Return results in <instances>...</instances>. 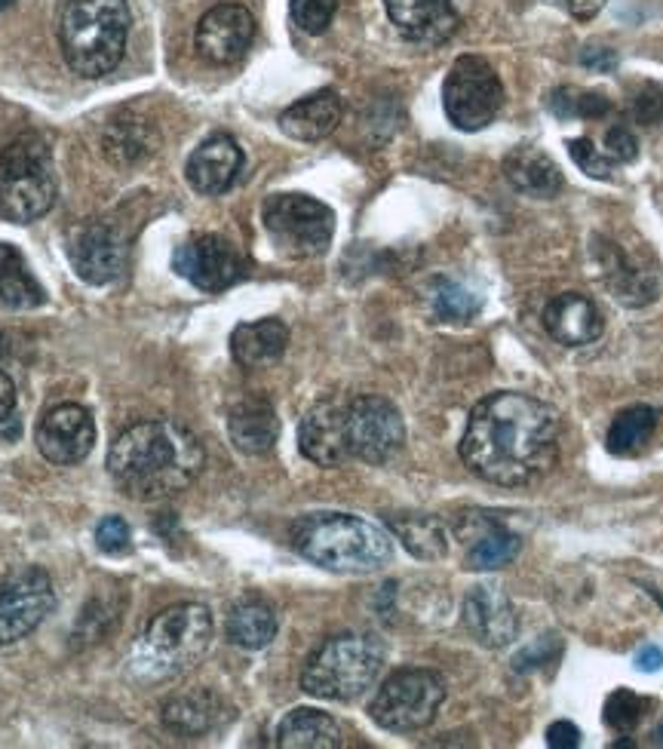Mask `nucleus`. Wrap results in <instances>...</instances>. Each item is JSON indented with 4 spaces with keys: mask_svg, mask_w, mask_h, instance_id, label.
I'll list each match as a JSON object with an SVG mask.
<instances>
[{
    "mask_svg": "<svg viewBox=\"0 0 663 749\" xmlns=\"http://www.w3.org/2000/svg\"><path fill=\"white\" fill-rule=\"evenodd\" d=\"M560 457V415L544 400L497 391L479 400L461 440V461L485 483L519 489L537 483Z\"/></svg>",
    "mask_w": 663,
    "mask_h": 749,
    "instance_id": "obj_1",
    "label": "nucleus"
},
{
    "mask_svg": "<svg viewBox=\"0 0 663 749\" xmlns=\"http://www.w3.org/2000/svg\"><path fill=\"white\" fill-rule=\"evenodd\" d=\"M204 461V443L172 418L132 424L108 449V473L132 501L179 495L200 476Z\"/></svg>",
    "mask_w": 663,
    "mask_h": 749,
    "instance_id": "obj_2",
    "label": "nucleus"
},
{
    "mask_svg": "<svg viewBox=\"0 0 663 749\" xmlns=\"http://www.w3.org/2000/svg\"><path fill=\"white\" fill-rule=\"evenodd\" d=\"M293 546L319 569L369 574L394 556L390 534L350 513H307L293 525Z\"/></svg>",
    "mask_w": 663,
    "mask_h": 749,
    "instance_id": "obj_3",
    "label": "nucleus"
},
{
    "mask_svg": "<svg viewBox=\"0 0 663 749\" xmlns=\"http://www.w3.org/2000/svg\"><path fill=\"white\" fill-rule=\"evenodd\" d=\"M212 642V614L200 602H179L160 611L136 639L129 670L141 682H166L200 663Z\"/></svg>",
    "mask_w": 663,
    "mask_h": 749,
    "instance_id": "obj_4",
    "label": "nucleus"
},
{
    "mask_svg": "<svg viewBox=\"0 0 663 749\" xmlns=\"http://www.w3.org/2000/svg\"><path fill=\"white\" fill-rule=\"evenodd\" d=\"M127 0H68L59 43L68 68L80 77H102L123 59L129 40Z\"/></svg>",
    "mask_w": 663,
    "mask_h": 749,
    "instance_id": "obj_5",
    "label": "nucleus"
},
{
    "mask_svg": "<svg viewBox=\"0 0 663 749\" xmlns=\"http://www.w3.org/2000/svg\"><path fill=\"white\" fill-rule=\"evenodd\" d=\"M384 667L382 639L369 633H342L326 639L307 658L301 670V688L319 700H357L366 688L375 686Z\"/></svg>",
    "mask_w": 663,
    "mask_h": 749,
    "instance_id": "obj_6",
    "label": "nucleus"
},
{
    "mask_svg": "<svg viewBox=\"0 0 663 749\" xmlns=\"http://www.w3.org/2000/svg\"><path fill=\"white\" fill-rule=\"evenodd\" d=\"M56 204V169L43 136L26 132L0 151V216L16 225L38 221Z\"/></svg>",
    "mask_w": 663,
    "mask_h": 749,
    "instance_id": "obj_7",
    "label": "nucleus"
},
{
    "mask_svg": "<svg viewBox=\"0 0 663 749\" xmlns=\"http://www.w3.org/2000/svg\"><path fill=\"white\" fill-rule=\"evenodd\" d=\"M270 243L286 258L326 255L335 234V213L307 194H274L261 209Z\"/></svg>",
    "mask_w": 663,
    "mask_h": 749,
    "instance_id": "obj_8",
    "label": "nucleus"
},
{
    "mask_svg": "<svg viewBox=\"0 0 663 749\" xmlns=\"http://www.w3.org/2000/svg\"><path fill=\"white\" fill-rule=\"evenodd\" d=\"M443 700H446L443 676H436L434 670H399L378 688L369 716L384 731L412 735L434 722Z\"/></svg>",
    "mask_w": 663,
    "mask_h": 749,
    "instance_id": "obj_9",
    "label": "nucleus"
},
{
    "mask_svg": "<svg viewBox=\"0 0 663 749\" xmlns=\"http://www.w3.org/2000/svg\"><path fill=\"white\" fill-rule=\"evenodd\" d=\"M504 105V83L495 68L479 56H461L448 68L443 83V108L446 117L464 132L485 129Z\"/></svg>",
    "mask_w": 663,
    "mask_h": 749,
    "instance_id": "obj_10",
    "label": "nucleus"
},
{
    "mask_svg": "<svg viewBox=\"0 0 663 749\" xmlns=\"http://www.w3.org/2000/svg\"><path fill=\"white\" fill-rule=\"evenodd\" d=\"M347 452L366 464H387L406 443L399 408L384 396H357L345 403Z\"/></svg>",
    "mask_w": 663,
    "mask_h": 749,
    "instance_id": "obj_11",
    "label": "nucleus"
},
{
    "mask_svg": "<svg viewBox=\"0 0 663 749\" xmlns=\"http://www.w3.org/2000/svg\"><path fill=\"white\" fill-rule=\"evenodd\" d=\"M56 609V590L43 569H22L0 584V648L34 633Z\"/></svg>",
    "mask_w": 663,
    "mask_h": 749,
    "instance_id": "obj_12",
    "label": "nucleus"
},
{
    "mask_svg": "<svg viewBox=\"0 0 663 749\" xmlns=\"http://www.w3.org/2000/svg\"><path fill=\"white\" fill-rule=\"evenodd\" d=\"M176 274L204 293H225L246 274V262L237 246L218 234H200L181 243L172 255Z\"/></svg>",
    "mask_w": 663,
    "mask_h": 749,
    "instance_id": "obj_13",
    "label": "nucleus"
},
{
    "mask_svg": "<svg viewBox=\"0 0 663 749\" xmlns=\"http://www.w3.org/2000/svg\"><path fill=\"white\" fill-rule=\"evenodd\" d=\"M68 258L75 265L77 277L90 286L115 283L129 258V240L123 230L108 221H87L71 230L68 237Z\"/></svg>",
    "mask_w": 663,
    "mask_h": 749,
    "instance_id": "obj_14",
    "label": "nucleus"
},
{
    "mask_svg": "<svg viewBox=\"0 0 663 749\" xmlns=\"http://www.w3.org/2000/svg\"><path fill=\"white\" fill-rule=\"evenodd\" d=\"M256 38V19L240 3H218L197 22V52L209 65L240 62Z\"/></svg>",
    "mask_w": 663,
    "mask_h": 749,
    "instance_id": "obj_15",
    "label": "nucleus"
},
{
    "mask_svg": "<svg viewBox=\"0 0 663 749\" xmlns=\"http://www.w3.org/2000/svg\"><path fill=\"white\" fill-rule=\"evenodd\" d=\"M92 443H96L92 415L77 403H62L40 418L38 449L52 464H62V467L80 464L92 452Z\"/></svg>",
    "mask_w": 663,
    "mask_h": 749,
    "instance_id": "obj_16",
    "label": "nucleus"
},
{
    "mask_svg": "<svg viewBox=\"0 0 663 749\" xmlns=\"http://www.w3.org/2000/svg\"><path fill=\"white\" fill-rule=\"evenodd\" d=\"M298 449L317 467H342L350 457L345 433V403L323 400L317 406L307 408L301 427H298Z\"/></svg>",
    "mask_w": 663,
    "mask_h": 749,
    "instance_id": "obj_17",
    "label": "nucleus"
},
{
    "mask_svg": "<svg viewBox=\"0 0 663 749\" xmlns=\"http://www.w3.org/2000/svg\"><path fill=\"white\" fill-rule=\"evenodd\" d=\"M387 19L412 43L436 47L458 31V10L452 0H384Z\"/></svg>",
    "mask_w": 663,
    "mask_h": 749,
    "instance_id": "obj_18",
    "label": "nucleus"
},
{
    "mask_svg": "<svg viewBox=\"0 0 663 749\" xmlns=\"http://www.w3.org/2000/svg\"><path fill=\"white\" fill-rule=\"evenodd\" d=\"M464 623L473 639L485 648H507L519 633V614L511 597L497 587H473L464 602Z\"/></svg>",
    "mask_w": 663,
    "mask_h": 749,
    "instance_id": "obj_19",
    "label": "nucleus"
},
{
    "mask_svg": "<svg viewBox=\"0 0 663 749\" xmlns=\"http://www.w3.org/2000/svg\"><path fill=\"white\" fill-rule=\"evenodd\" d=\"M240 145L230 136H225V132H216V136H209V139L194 148V154L188 157V166H185V176H188V185L197 194L218 197V194L234 188V181L240 178Z\"/></svg>",
    "mask_w": 663,
    "mask_h": 749,
    "instance_id": "obj_20",
    "label": "nucleus"
},
{
    "mask_svg": "<svg viewBox=\"0 0 663 749\" xmlns=\"http://www.w3.org/2000/svg\"><path fill=\"white\" fill-rule=\"evenodd\" d=\"M544 329L553 342L565 347H584L600 338L605 319L593 298L581 293H562L544 307Z\"/></svg>",
    "mask_w": 663,
    "mask_h": 749,
    "instance_id": "obj_21",
    "label": "nucleus"
},
{
    "mask_svg": "<svg viewBox=\"0 0 663 749\" xmlns=\"http://www.w3.org/2000/svg\"><path fill=\"white\" fill-rule=\"evenodd\" d=\"M596 265H600V277L614 302L626 307H642L657 298V279L651 277L649 270L633 265L612 243L596 246Z\"/></svg>",
    "mask_w": 663,
    "mask_h": 749,
    "instance_id": "obj_22",
    "label": "nucleus"
},
{
    "mask_svg": "<svg viewBox=\"0 0 663 749\" xmlns=\"http://www.w3.org/2000/svg\"><path fill=\"white\" fill-rule=\"evenodd\" d=\"M342 96L335 89H319L283 111L280 129L295 141H319L342 124Z\"/></svg>",
    "mask_w": 663,
    "mask_h": 749,
    "instance_id": "obj_23",
    "label": "nucleus"
},
{
    "mask_svg": "<svg viewBox=\"0 0 663 749\" xmlns=\"http://www.w3.org/2000/svg\"><path fill=\"white\" fill-rule=\"evenodd\" d=\"M228 433L243 455H265L280 436V418L265 396H246L230 408Z\"/></svg>",
    "mask_w": 663,
    "mask_h": 749,
    "instance_id": "obj_24",
    "label": "nucleus"
},
{
    "mask_svg": "<svg viewBox=\"0 0 663 749\" xmlns=\"http://www.w3.org/2000/svg\"><path fill=\"white\" fill-rule=\"evenodd\" d=\"M289 347V329L283 319H256V323H243L230 335V356L243 368H265L274 366Z\"/></svg>",
    "mask_w": 663,
    "mask_h": 749,
    "instance_id": "obj_25",
    "label": "nucleus"
},
{
    "mask_svg": "<svg viewBox=\"0 0 663 749\" xmlns=\"http://www.w3.org/2000/svg\"><path fill=\"white\" fill-rule=\"evenodd\" d=\"M504 176L513 188L535 200H550L562 191V173L553 157L537 148H513L504 157Z\"/></svg>",
    "mask_w": 663,
    "mask_h": 749,
    "instance_id": "obj_26",
    "label": "nucleus"
},
{
    "mask_svg": "<svg viewBox=\"0 0 663 749\" xmlns=\"http://www.w3.org/2000/svg\"><path fill=\"white\" fill-rule=\"evenodd\" d=\"M277 747L280 749H335L342 747V728L329 712L298 707L286 712L277 728Z\"/></svg>",
    "mask_w": 663,
    "mask_h": 749,
    "instance_id": "obj_27",
    "label": "nucleus"
},
{
    "mask_svg": "<svg viewBox=\"0 0 663 749\" xmlns=\"http://www.w3.org/2000/svg\"><path fill=\"white\" fill-rule=\"evenodd\" d=\"M387 529L396 534V541L406 546L408 553L424 562H436L448 553L446 525L427 516V513H394L387 516Z\"/></svg>",
    "mask_w": 663,
    "mask_h": 749,
    "instance_id": "obj_28",
    "label": "nucleus"
},
{
    "mask_svg": "<svg viewBox=\"0 0 663 749\" xmlns=\"http://www.w3.org/2000/svg\"><path fill=\"white\" fill-rule=\"evenodd\" d=\"M277 611L270 609L261 599H243L240 605H234L228 614V639L237 648L246 651H258L268 648L277 635Z\"/></svg>",
    "mask_w": 663,
    "mask_h": 749,
    "instance_id": "obj_29",
    "label": "nucleus"
},
{
    "mask_svg": "<svg viewBox=\"0 0 663 749\" xmlns=\"http://www.w3.org/2000/svg\"><path fill=\"white\" fill-rule=\"evenodd\" d=\"M43 286L28 270L26 258L13 246L0 243V307L10 311H31L43 305Z\"/></svg>",
    "mask_w": 663,
    "mask_h": 749,
    "instance_id": "obj_30",
    "label": "nucleus"
},
{
    "mask_svg": "<svg viewBox=\"0 0 663 749\" xmlns=\"http://www.w3.org/2000/svg\"><path fill=\"white\" fill-rule=\"evenodd\" d=\"M164 725L181 737L206 735L218 725V698L209 691L172 698L164 707Z\"/></svg>",
    "mask_w": 663,
    "mask_h": 749,
    "instance_id": "obj_31",
    "label": "nucleus"
},
{
    "mask_svg": "<svg viewBox=\"0 0 663 749\" xmlns=\"http://www.w3.org/2000/svg\"><path fill=\"white\" fill-rule=\"evenodd\" d=\"M516 553H519V538L497 522H485L483 532L473 534L464 565L473 572H497V569L511 565Z\"/></svg>",
    "mask_w": 663,
    "mask_h": 749,
    "instance_id": "obj_32",
    "label": "nucleus"
},
{
    "mask_svg": "<svg viewBox=\"0 0 663 749\" xmlns=\"http://www.w3.org/2000/svg\"><path fill=\"white\" fill-rule=\"evenodd\" d=\"M657 418H661V415H657V408L654 406L624 408V412L612 421L608 436H605L608 452L621 457L639 455V452L651 443L654 431H657Z\"/></svg>",
    "mask_w": 663,
    "mask_h": 749,
    "instance_id": "obj_33",
    "label": "nucleus"
},
{
    "mask_svg": "<svg viewBox=\"0 0 663 749\" xmlns=\"http://www.w3.org/2000/svg\"><path fill=\"white\" fill-rule=\"evenodd\" d=\"M431 307H434L436 319H443V323H467L479 314L483 298L455 279L436 277L431 283Z\"/></svg>",
    "mask_w": 663,
    "mask_h": 749,
    "instance_id": "obj_34",
    "label": "nucleus"
},
{
    "mask_svg": "<svg viewBox=\"0 0 663 749\" xmlns=\"http://www.w3.org/2000/svg\"><path fill=\"white\" fill-rule=\"evenodd\" d=\"M550 111L562 120H574V117H584V120H600L612 111V102L602 96V92H584V89L560 87L553 89V96L547 99Z\"/></svg>",
    "mask_w": 663,
    "mask_h": 749,
    "instance_id": "obj_35",
    "label": "nucleus"
},
{
    "mask_svg": "<svg viewBox=\"0 0 663 749\" xmlns=\"http://www.w3.org/2000/svg\"><path fill=\"white\" fill-rule=\"evenodd\" d=\"M105 151L111 160H120V164H127V160H139L148 154V141H145V127H141L139 120H115L111 127H108V136H105Z\"/></svg>",
    "mask_w": 663,
    "mask_h": 749,
    "instance_id": "obj_36",
    "label": "nucleus"
},
{
    "mask_svg": "<svg viewBox=\"0 0 663 749\" xmlns=\"http://www.w3.org/2000/svg\"><path fill=\"white\" fill-rule=\"evenodd\" d=\"M645 700L633 694V691H626V688H617L612 698L605 700V725L617 731V735H630V731H636V725L642 722V716H645Z\"/></svg>",
    "mask_w": 663,
    "mask_h": 749,
    "instance_id": "obj_37",
    "label": "nucleus"
},
{
    "mask_svg": "<svg viewBox=\"0 0 663 749\" xmlns=\"http://www.w3.org/2000/svg\"><path fill=\"white\" fill-rule=\"evenodd\" d=\"M289 13L305 35L317 38L329 31L332 19L338 13V0H289Z\"/></svg>",
    "mask_w": 663,
    "mask_h": 749,
    "instance_id": "obj_38",
    "label": "nucleus"
},
{
    "mask_svg": "<svg viewBox=\"0 0 663 749\" xmlns=\"http://www.w3.org/2000/svg\"><path fill=\"white\" fill-rule=\"evenodd\" d=\"M568 154H572V160L584 173H587L590 178H612L614 176V160L612 157H605V154L593 145L590 139H572L568 141Z\"/></svg>",
    "mask_w": 663,
    "mask_h": 749,
    "instance_id": "obj_39",
    "label": "nucleus"
},
{
    "mask_svg": "<svg viewBox=\"0 0 663 749\" xmlns=\"http://www.w3.org/2000/svg\"><path fill=\"white\" fill-rule=\"evenodd\" d=\"M129 541H132V534H129V525L120 516H105L99 525H96V544L102 553H127Z\"/></svg>",
    "mask_w": 663,
    "mask_h": 749,
    "instance_id": "obj_40",
    "label": "nucleus"
},
{
    "mask_svg": "<svg viewBox=\"0 0 663 749\" xmlns=\"http://www.w3.org/2000/svg\"><path fill=\"white\" fill-rule=\"evenodd\" d=\"M605 148L614 164H630V160H636L639 141L626 127H612L605 132Z\"/></svg>",
    "mask_w": 663,
    "mask_h": 749,
    "instance_id": "obj_41",
    "label": "nucleus"
},
{
    "mask_svg": "<svg viewBox=\"0 0 663 749\" xmlns=\"http://www.w3.org/2000/svg\"><path fill=\"white\" fill-rule=\"evenodd\" d=\"M633 115H636L639 124H657L663 117V92L657 87H645L639 92L636 108H633Z\"/></svg>",
    "mask_w": 663,
    "mask_h": 749,
    "instance_id": "obj_42",
    "label": "nucleus"
},
{
    "mask_svg": "<svg viewBox=\"0 0 663 749\" xmlns=\"http://www.w3.org/2000/svg\"><path fill=\"white\" fill-rule=\"evenodd\" d=\"M547 743L550 749H574L581 747V731H577V725L572 722H553L547 728Z\"/></svg>",
    "mask_w": 663,
    "mask_h": 749,
    "instance_id": "obj_43",
    "label": "nucleus"
},
{
    "mask_svg": "<svg viewBox=\"0 0 663 749\" xmlns=\"http://www.w3.org/2000/svg\"><path fill=\"white\" fill-rule=\"evenodd\" d=\"M581 65L584 68H593V71H602V75H608L617 68V56L608 47H587V50L581 52Z\"/></svg>",
    "mask_w": 663,
    "mask_h": 749,
    "instance_id": "obj_44",
    "label": "nucleus"
},
{
    "mask_svg": "<svg viewBox=\"0 0 663 749\" xmlns=\"http://www.w3.org/2000/svg\"><path fill=\"white\" fill-rule=\"evenodd\" d=\"M556 3H562V7H565L574 19H581V22L593 19V16L605 7V0H556Z\"/></svg>",
    "mask_w": 663,
    "mask_h": 749,
    "instance_id": "obj_45",
    "label": "nucleus"
},
{
    "mask_svg": "<svg viewBox=\"0 0 663 749\" xmlns=\"http://www.w3.org/2000/svg\"><path fill=\"white\" fill-rule=\"evenodd\" d=\"M16 408V384L7 372H0V424L13 415Z\"/></svg>",
    "mask_w": 663,
    "mask_h": 749,
    "instance_id": "obj_46",
    "label": "nucleus"
},
{
    "mask_svg": "<svg viewBox=\"0 0 663 749\" xmlns=\"http://www.w3.org/2000/svg\"><path fill=\"white\" fill-rule=\"evenodd\" d=\"M663 667V651L657 645H645L636 654V670L642 673H657Z\"/></svg>",
    "mask_w": 663,
    "mask_h": 749,
    "instance_id": "obj_47",
    "label": "nucleus"
},
{
    "mask_svg": "<svg viewBox=\"0 0 663 749\" xmlns=\"http://www.w3.org/2000/svg\"><path fill=\"white\" fill-rule=\"evenodd\" d=\"M7 7H13V0H0V13H3Z\"/></svg>",
    "mask_w": 663,
    "mask_h": 749,
    "instance_id": "obj_48",
    "label": "nucleus"
}]
</instances>
